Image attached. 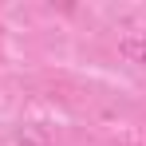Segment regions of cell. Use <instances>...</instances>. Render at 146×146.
<instances>
[{
  "mask_svg": "<svg viewBox=\"0 0 146 146\" xmlns=\"http://www.w3.org/2000/svg\"><path fill=\"white\" fill-rule=\"evenodd\" d=\"M16 142L20 146H51V134L44 126H36V122H24V126L16 130Z\"/></svg>",
  "mask_w": 146,
  "mask_h": 146,
  "instance_id": "2",
  "label": "cell"
},
{
  "mask_svg": "<svg viewBox=\"0 0 146 146\" xmlns=\"http://www.w3.org/2000/svg\"><path fill=\"white\" fill-rule=\"evenodd\" d=\"M119 55L146 67V36H122V40H119Z\"/></svg>",
  "mask_w": 146,
  "mask_h": 146,
  "instance_id": "1",
  "label": "cell"
}]
</instances>
